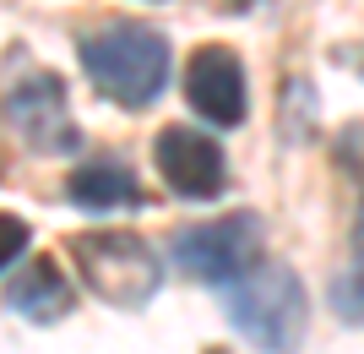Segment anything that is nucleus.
Instances as JSON below:
<instances>
[{"instance_id": "f257e3e1", "label": "nucleus", "mask_w": 364, "mask_h": 354, "mask_svg": "<svg viewBox=\"0 0 364 354\" xmlns=\"http://www.w3.org/2000/svg\"><path fill=\"white\" fill-rule=\"evenodd\" d=\"M76 55H82V71L92 77V88L120 109L158 104L168 82V38L152 33L147 22H109V28L87 33Z\"/></svg>"}, {"instance_id": "f03ea898", "label": "nucleus", "mask_w": 364, "mask_h": 354, "mask_svg": "<svg viewBox=\"0 0 364 354\" xmlns=\"http://www.w3.org/2000/svg\"><path fill=\"white\" fill-rule=\"evenodd\" d=\"M228 322L267 354H294L310 322V300L294 267L256 262L250 273L228 289Z\"/></svg>"}, {"instance_id": "7ed1b4c3", "label": "nucleus", "mask_w": 364, "mask_h": 354, "mask_svg": "<svg viewBox=\"0 0 364 354\" xmlns=\"http://www.w3.org/2000/svg\"><path fill=\"white\" fill-rule=\"evenodd\" d=\"M71 262L82 267V283H87L98 300L120 311H141L152 294L164 289V267L152 256V246L131 229H92L71 240Z\"/></svg>"}, {"instance_id": "20e7f679", "label": "nucleus", "mask_w": 364, "mask_h": 354, "mask_svg": "<svg viewBox=\"0 0 364 354\" xmlns=\"http://www.w3.org/2000/svg\"><path fill=\"white\" fill-rule=\"evenodd\" d=\"M174 262L196 278V283L234 289V283L261 262V224L250 213L218 218V224H196V229L174 234Z\"/></svg>"}, {"instance_id": "39448f33", "label": "nucleus", "mask_w": 364, "mask_h": 354, "mask_svg": "<svg viewBox=\"0 0 364 354\" xmlns=\"http://www.w3.org/2000/svg\"><path fill=\"white\" fill-rule=\"evenodd\" d=\"M6 125L33 153H76V120L65 109V82L55 71H22L6 93Z\"/></svg>"}, {"instance_id": "423d86ee", "label": "nucleus", "mask_w": 364, "mask_h": 354, "mask_svg": "<svg viewBox=\"0 0 364 354\" xmlns=\"http://www.w3.org/2000/svg\"><path fill=\"white\" fill-rule=\"evenodd\" d=\"M158 175L168 180V191L185 202H218L228 191V164H223V147L213 137H201L191 125H164L158 131Z\"/></svg>"}, {"instance_id": "0eeeda50", "label": "nucleus", "mask_w": 364, "mask_h": 354, "mask_svg": "<svg viewBox=\"0 0 364 354\" xmlns=\"http://www.w3.org/2000/svg\"><path fill=\"white\" fill-rule=\"evenodd\" d=\"M185 98L201 120L213 125H240L250 115V98H245V66L228 44H201L185 66Z\"/></svg>"}, {"instance_id": "6e6552de", "label": "nucleus", "mask_w": 364, "mask_h": 354, "mask_svg": "<svg viewBox=\"0 0 364 354\" xmlns=\"http://www.w3.org/2000/svg\"><path fill=\"white\" fill-rule=\"evenodd\" d=\"M6 306L22 322H60V316H71L76 294H71L60 267L49 262V256H38V262L6 273Z\"/></svg>"}, {"instance_id": "1a4fd4ad", "label": "nucleus", "mask_w": 364, "mask_h": 354, "mask_svg": "<svg viewBox=\"0 0 364 354\" xmlns=\"http://www.w3.org/2000/svg\"><path fill=\"white\" fill-rule=\"evenodd\" d=\"M71 202L87 213H120V207H141V185L125 164L98 158V164H82L71 175Z\"/></svg>"}, {"instance_id": "9d476101", "label": "nucleus", "mask_w": 364, "mask_h": 354, "mask_svg": "<svg viewBox=\"0 0 364 354\" xmlns=\"http://www.w3.org/2000/svg\"><path fill=\"white\" fill-rule=\"evenodd\" d=\"M0 224H6V256H0V267L16 273L22 267V246H28V224L22 218H0Z\"/></svg>"}, {"instance_id": "9b49d317", "label": "nucleus", "mask_w": 364, "mask_h": 354, "mask_svg": "<svg viewBox=\"0 0 364 354\" xmlns=\"http://www.w3.org/2000/svg\"><path fill=\"white\" fill-rule=\"evenodd\" d=\"M353 246H359V273H364V197H359V229H353Z\"/></svg>"}, {"instance_id": "f8f14e48", "label": "nucleus", "mask_w": 364, "mask_h": 354, "mask_svg": "<svg viewBox=\"0 0 364 354\" xmlns=\"http://www.w3.org/2000/svg\"><path fill=\"white\" fill-rule=\"evenodd\" d=\"M240 6H250V0H234V11H240Z\"/></svg>"}, {"instance_id": "ddd939ff", "label": "nucleus", "mask_w": 364, "mask_h": 354, "mask_svg": "<svg viewBox=\"0 0 364 354\" xmlns=\"http://www.w3.org/2000/svg\"><path fill=\"white\" fill-rule=\"evenodd\" d=\"M359 278H364V273H359Z\"/></svg>"}]
</instances>
